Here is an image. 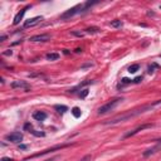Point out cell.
<instances>
[{
  "mask_svg": "<svg viewBox=\"0 0 161 161\" xmlns=\"http://www.w3.org/2000/svg\"><path fill=\"white\" fill-rule=\"evenodd\" d=\"M159 105H161V100H157V101H155V102L150 103V105H145L142 107H140V108L132 110V111L127 112V113H124V115H120V116H117V117L110 120V121H106L105 125H116V124H120V122H124V121H126V120H130L132 117H135V116L141 115V113H145V112H147V111H151L154 107H156V106H159Z\"/></svg>",
  "mask_w": 161,
  "mask_h": 161,
  "instance_id": "1",
  "label": "cell"
},
{
  "mask_svg": "<svg viewBox=\"0 0 161 161\" xmlns=\"http://www.w3.org/2000/svg\"><path fill=\"white\" fill-rule=\"evenodd\" d=\"M122 98H113L112 101H110V102H107L106 105H103L102 107H100L98 108V115H103V113H107L110 111H112L113 108H115L116 106L118 105L120 102H122Z\"/></svg>",
  "mask_w": 161,
  "mask_h": 161,
  "instance_id": "2",
  "label": "cell"
},
{
  "mask_svg": "<svg viewBox=\"0 0 161 161\" xmlns=\"http://www.w3.org/2000/svg\"><path fill=\"white\" fill-rule=\"evenodd\" d=\"M82 11H84V4H78V5H75V6H73V8L69 9V10L65 11L64 14L62 15V19H68V18H72L73 15L78 14V13H82Z\"/></svg>",
  "mask_w": 161,
  "mask_h": 161,
  "instance_id": "3",
  "label": "cell"
},
{
  "mask_svg": "<svg viewBox=\"0 0 161 161\" xmlns=\"http://www.w3.org/2000/svg\"><path fill=\"white\" fill-rule=\"evenodd\" d=\"M67 146H68V145H58V146H53L52 149H47V150H44V151H42V152H39V154H34V155H31V156H29V157H27V159H25V161H28L29 159H34V157H39V156L47 155V154L53 152V151H55V150L64 149V147H67Z\"/></svg>",
  "mask_w": 161,
  "mask_h": 161,
  "instance_id": "4",
  "label": "cell"
},
{
  "mask_svg": "<svg viewBox=\"0 0 161 161\" xmlns=\"http://www.w3.org/2000/svg\"><path fill=\"white\" fill-rule=\"evenodd\" d=\"M5 140L9 141V142H13V144H18L23 140V135H21L20 132H11V134L6 135Z\"/></svg>",
  "mask_w": 161,
  "mask_h": 161,
  "instance_id": "5",
  "label": "cell"
},
{
  "mask_svg": "<svg viewBox=\"0 0 161 161\" xmlns=\"http://www.w3.org/2000/svg\"><path fill=\"white\" fill-rule=\"evenodd\" d=\"M30 42H48L50 40V35L49 34H38V35H34L30 38Z\"/></svg>",
  "mask_w": 161,
  "mask_h": 161,
  "instance_id": "6",
  "label": "cell"
},
{
  "mask_svg": "<svg viewBox=\"0 0 161 161\" xmlns=\"http://www.w3.org/2000/svg\"><path fill=\"white\" fill-rule=\"evenodd\" d=\"M157 151H161V140H160L159 142H157L154 147H151V149L145 151V152H144V156L147 157V156H150V155H154V154H156Z\"/></svg>",
  "mask_w": 161,
  "mask_h": 161,
  "instance_id": "7",
  "label": "cell"
},
{
  "mask_svg": "<svg viewBox=\"0 0 161 161\" xmlns=\"http://www.w3.org/2000/svg\"><path fill=\"white\" fill-rule=\"evenodd\" d=\"M152 127V125H142V126H140V127H137V128H135L134 131H130V132H127V134L125 135V138H127V137H131V136H135L136 134H138L140 131H142L145 130V128H151Z\"/></svg>",
  "mask_w": 161,
  "mask_h": 161,
  "instance_id": "8",
  "label": "cell"
},
{
  "mask_svg": "<svg viewBox=\"0 0 161 161\" xmlns=\"http://www.w3.org/2000/svg\"><path fill=\"white\" fill-rule=\"evenodd\" d=\"M40 20H43V17H34V18H31V19H28V20L24 23V28L34 27V25H37Z\"/></svg>",
  "mask_w": 161,
  "mask_h": 161,
  "instance_id": "9",
  "label": "cell"
},
{
  "mask_svg": "<svg viewBox=\"0 0 161 161\" xmlns=\"http://www.w3.org/2000/svg\"><path fill=\"white\" fill-rule=\"evenodd\" d=\"M11 87L13 88H23L28 92L29 91V84L27 83V82H23V81H15L11 83Z\"/></svg>",
  "mask_w": 161,
  "mask_h": 161,
  "instance_id": "10",
  "label": "cell"
},
{
  "mask_svg": "<svg viewBox=\"0 0 161 161\" xmlns=\"http://www.w3.org/2000/svg\"><path fill=\"white\" fill-rule=\"evenodd\" d=\"M30 8V5H28V6H25V8L24 9H21V10L20 11H19L18 13V14L17 15H15V18H14V24L15 25H17V24H19V23H20V20H21V19H23V17H24V14H25V13H27V10H28V9H29Z\"/></svg>",
  "mask_w": 161,
  "mask_h": 161,
  "instance_id": "11",
  "label": "cell"
},
{
  "mask_svg": "<svg viewBox=\"0 0 161 161\" xmlns=\"http://www.w3.org/2000/svg\"><path fill=\"white\" fill-rule=\"evenodd\" d=\"M33 118L34 120H37V121H44V120L47 118V115L44 112H40V111H38V112H35L33 115Z\"/></svg>",
  "mask_w": 161,
  "mask_h": 161,
  "instance_id": "12",
  "label": "cell"
},
{
  "mask_svg": "<svg viewBox=\"0 0 161 161\" xmlns=\"http://www.w3.org/2000/svg\"><path fill=\"white\" fill-rule=\"evenodd\" d=\"M72 115L74 116L75 118H78V117H81V115H82V111L79 108H78V107H73V108H72Z\"/></svg>",
  "mask_w": 161,
  "mask_h": 161,
  "instance_id": "13",
  "label": "cell"
},
{
  "mask_svg": "<svg viewBox=\"0 0 161 161\" xmlns=\"http://www.w3.org/2000/svg\"><path fill=\"white\" fill-rule=\"evenodd\" d=\"M54 108L59 113H64L65 111H68V107L67 106H63V105H57V106H54Z\"/></svg>",
  "mask_w": 161,
  "mask_h": 161,
  "instance_id": "14",
  "label": "cell"
},
{
  "mask_svg": "<svg viewBox=\"0 0 161 161\" xmlns=\"http://www.w3.org/2000/svg\"><path fill=\"white\" fill-rule=\"evenodd\" d=\"M101 29L100 28H97V27H91V28H87L86 29V33L88 34H94V33H100Z\"/></svg>",
  "mask_w": 161,
  "mask_h": 161,
  "instance_id": "15",
  "label": "cell"
},
{
  "mask_svg": "<svg viewBox=\"0 0 161 161\" xmlns=\"http://www.w3.org/2000/svg\"><path fill=\"white\" fill-rule=\"evenodd\" d=\"M58 58H59L58 53H49V54H47V59L48 61H57Z\"/></svg>",
  "mask_w": 161,
  "mask_h": 161,
  "instance_id": "16",
  "label": "cell"
},
{
  "mask_svg": "<svg viewBox=\"0 0 161 161\" xmlns=\"http://www.w3.org/2000/svg\"><path fill=\"white\" fill-rule=\"evenodd\" d=\"M110 25H111L112 28H121L122 25H124V23H122L121 20H113L110 23Z\"/></svg>",
  "mask_w": 161,
  "mask_h": 161,
  "instance_id": "17",
  "label": "cell"
},
{
  "mask_svg": "<svg viewBox=\"0 0 161 161\" xmlns=\"http://www.w3.org/2000/svg\"><path fill=\"white\" fill-rule=\"evenodd\" d=\"M138 69H140V65L138 64H132L128 67V72H130V73H136Z\"/></svg>",
  "mask_w": 161,
  "mask_h": 161,
  "instance_id": "18",
  "label": "cell"
},
{
  "mask_svg": "<svg viewBox=\"0 0 161 161\" xmlns=\"http://www.w3.org/2000/svg\"><path fill=\"white\" fill-rule=\"evenodd\" d=\"M72 33V35H75V37H83V33H81V31H75V30H73V31H71Z\"/></svg>",
  "mask_w": 161,
  "mask_h": 161,
  "instance_id": "19",
  "label": "cell"
},
{
  "mask_svg": "<svg viewBox=\"0 0 161 161\" xmlns=\"http://www.w3.org/2000/svg\"><path fill=\"white\" fill-rule=\"evenodd\" d=\"M91 160H92V156H91V155H86V156L82 157L79 161H91Z\"/></svg>",
  "mask_w": 161,
  "mask_h": 161,
  "instance_id": "20",
  "label": "cell"
},
{
  "mask_svg": "<svg viewBox=\"0 0 161 161\" xmlns=\"http://www.w3.org/2000/svg\"><path fill=\"white\" fill-rule=\"evenodd\" d=\"M87 94H88V90L86 88V90H83V92L79 93V96H81V98H84V97H86Z\"/></svg>",
  "mask_w": 161,
  "mask_h": 161,
  "instance_id": "21",
  "label": "cell"
},
{
  "mask_svg": "<svg viewBox=\"0 0 161 161\" xmlns=\"http://www.w3.org/2000/svg\"><path fill=\"white\" fill-rule=\"evenodd\" d=\"M31 132V134H33V135H35V136H44V134H43V132H35V131H30Z\"/></svg>",
  "mask_w": 161,
  "mask_h": 161,
  "instance_id": "22",
  "label": "cell"
},
{
  "mask_svg": "<svg viewBox=\"0 0 161 161\" xmlns=\"http://www.w3.org/2000/svg\"><path fill=\"white\" fill-rule=\"evenodd\" d=\"M24 130H31V125L30 124H25L24 125Z\"/></svg>",
  "mask_w": 161,
  "mask_h": 161,
  "instance_id": "23",
  "label": "cell"
},
{
  "mask_svg": "<svg viewBox=\"0 0 161 161\" xmlns=\"http://www.w3.org/2000/svg\"><path fill=\"white\" fill-rule=\"evenodd\" d=\"M59 157L58 156H54V157H50V159H47V160H44V161H55V160H58Z\"/></svg>",
  "mask_w": 161,
  "mask_h": 161,
  "instance_id": "24",
  "label": "cell"
},
{
  "mask_svg": "<svg viewBox=\"0 0 161 161\" xmlns=\"http://www.w3.org/2000/svg\"><path fill=\"white\" fill-rule=\"evenodd\" d=\"M141 81H142V77H137V78H135V79H134L135 83H140Z\"/></svg>",
  "mask_w": 161,
  "mask_h": 161,
  "instance_id": "25",
  "label": "cell"
},
{
  "mask_svg": "<svg viewBox=\"0 0 161 161\" xmlns=\"http://www.w3.org/2000/svg\"><path fill=\"white\" fill-rule=\"evenodd\" d=\"M92 65H93V63H87V64H83V65H82V69H83V68H87V67H92Z\"/></svg>",
  "mask_w": 161,
  "mask_h": 161,
  "instance_id": "26",
  "label": "cell"
},
{
  "mask_svg": "<svg viewBox=\"0 0 161 161\" xmlns=\"http://www.w3.org/2000/svg\"><path fill=\"white\" fill-rule=\"evenodd\" d=\"M3 54H4V55H11L13 52H11V50H6V52H4Z\"/></svg>",
  "mask_w": 161,
  "mask_h": 161,
  "instance_id": "27",
  "label": "cell"
},
{
  "mask_svg": "<svg viewBox=\"0 0 161 161\" xmlns=\"http://www.w3.org/2000/svg\"><path fill=\"white\" fill-rule=\"evenodd\" d=\"M0 161H14V160L10 159V157H3V159L0 160Z\"/></svg>",
  "mask_w": 161,
  "mask_h": 161,
  "instance_id": "28",
  "label": "cell"
},
{
  "mask_svg": "<svg viewBox=\"0 0 161 161\" xmlns=\"http://www.w3.org/2000/svg\"><path fill=\"white\" fill-rule=\"evenodd\" d=\"M122 82H124V83H130L131 79H128V78H124V79H122Z\"/></svg>",
  "mask_w": 161,
  "mask_h": 161,
  "instance_id": "29",
  "label": "cell"
},
{
  "mask_svg": "<svg viewBox=\"0 0 161 161\" xmlns=\"http://www.w3.org/2000/svg\"><path fill=\"white\" fill-rule=\"evenodd\" d=\"M5 39H6V35H1V37H0V42H4Z\"/></svg>",
  "mask_w": 161,
  "mask_h": 161,
  "instance_id": "30",
  "label": "cell"
},
{
  "mask_svg": "<svg viewBox=\"0 0 161 161\" xmlns=\"http://www.w3.org/2000/svg\"><path fill=\"white\" fill-rule=\"evenodd\" d=\"M19 149H21V150H25V149H27V145H20V146H19Z\"/></svg>",
  "mask_w": 161,
  "mask_h": 161,
  "instance_id": "31",
  "label": "cell"
}]
</instances>
